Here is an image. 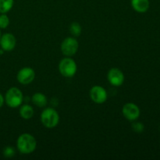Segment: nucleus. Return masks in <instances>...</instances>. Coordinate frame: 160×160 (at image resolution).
<instances>
[{
    "label": "nucleus",
    "instance_id": "nucleus-1",
    "mask_svg": "<svg viewBox=\"0 0 160 160\" xmlns=\"http://www.w3.org/2000/svg\"><path fill=\"white\" fill-rule=\"evenodd\" d=\"M37 147V141L31 134L23 133L20 134L17 141V148L20 153L24 155L31 154Z\"/></svg>",
    "mask_w": 160,
    "mask_h": 160
},
{
    "label": "nucleus",
    "instance_id": "nucleus-2",
    "mask_svg": "<svg viewBox=\"0 0 160 160\" xmlns=\"http://www.w3.org/2000/svg\"><path fill=\"white\" fill-rule=\"evenodd\" d=\"M41 122L45 128L52 129L59 124V115L53 108H46L41 113Z\"/></svg>",
    "mask_w": 160,
    "mask_h": 160
},
{
    "label": "nucleus",
    "instance_id": "nucleus-3",
    "mask_svg": "<svg viewBox=\"0 0 160 160\" xmlns=\"http://www.w3.org/2000/svg\"><path fill=\"white\" fill-rule=\"evenodd\" d=\"M4 98L5 102L9 107L17 108L23 103V95L20 89L17 87H12L6 92Z\"/></svg>",
    "mask_w": 160,
    "mask_h": 160
},
{
    "label": "nucleus",
    "instance_id": "nucleus-4",
    "mask_svg": "<svg viewBox=\"0 0 160 160\" xmlns=\"http://www.w3.org/2000/svg\"><path fill=\"white\" fill-rule=\"evenodd\" d=\"M78 70L76 62L70 57L66 56L59 63V71L64 78H70L74 76Z\"/></svg>",
    "mask_w": 160,
    "mask_h": 160
},
{
    "label": "nucleus",
    "instance_id": "nucleus-5",
    "mask_svg": "<svg viewBox=\"0 0 160 160\" xmlns=\"http://www.w3.org/2000/svg\"><path fill=\"white\" fill-rule=\"evenodd\" d=\"M78 48H79V43L74 37L66 38L60 45L61 52L64 56L67 57L74 56L78 52Z\"/></svg>",
    "mask_w": 160,
    "mask_h": 160
},
{
    "label": "nucleus",
    "instance_id": "nucleus-6",
    "mask_svg": "<svg viewBox=\"0 0 160 160\" xmlns=\"http://www.w3.org/2000/svg\"><path fill=\"white\" fill-rule=\"evenodd\" d=\"M89 96L96 104H102L106 102L108 98V94L106 89L100 85H95L89 91Z\"/></svg>",
    "mask_w": 160,
    "mask_h": 160
},
{
    "label": "nucleus",
    "instance_id": "nucleus-7",
    "mask_svg": "<svg viewBox=\"0 0 160 160\" xmlns=\"http://www.w3.org/2000/svg\"><path fill=\"white\" fill-rule=\"evenodd\" d=\"M122 113L123 117L129 121H135L140 117L141 111L136 104L133 102H128L123 105L122 108Z\"/></svg>",
    "mask_w": 160,
    "mask_h": 160
},
{
    "label": "nucleus",
    "instance_id": "nucleus-8",
    "mask_svg": "<svg viewBox=\"0 0 160 160\" xmlns=\"http://www.w3.org/2000/svg\"><path fill=\"white\" fill-rule=\"evenodd\" d=\"M35 78V72L31 67H23L20 69L17 74V80L20 84L28 85Z\"/></svg>",
    "mask_w": 160,
    "mask_h": 160
},
{
    "label": "nucleus",
    "instance_id": "nucleus-9",
    "mask_svg": "<svg viewBox=\"0 0 160 160\" xmlns=\"http://www.w3.org/2000/svg\"><path fill=\"white\" fill-rule=\"evenodd\" d=\"M124 74L118 68H112L107 73V79L109 84L115 87H120L124 82Z\"/></svg>",
    "mask_w": 160,
    "mask_h": 160
},
{
    "label": "nucleus",
    "instance_id": "nucleus-10",
    "mask_svg": "<svg viewBox=\"0 0 160 160\" xmlns=\"http://www.w3.org/2000/svg\"><path fill=\"white\" fill-rule=\"evenodd\" d=\"M17 39L11 33H5L0 38V47L5 52H10L15 48Z\"/></svg>",
    "mask_w": 160,
    "mask_h": 160
},
{
    "label": "nucleus",
    "instance_id": "nucleus-11",
    "mask_svg": "<svg viewBox=\"0 0 160 160\" xmlns=\"http://www.w3.org/2000/svg\"><path fill=\"white\" fill-rule=\"evenodd\" d=\"M131 3L134 10L139 13L146 12L150 6L149 0H131Z\"/></svg>",
    "mask_w": 160,
    "mask_h": 160
},
{
    "label": "nucleus",
    "instance_id": "nucleus-12",
    "mask_svg": "<svg viewBox=\"0 0 160 160\" xmlns=\"http://www.w3.org/2000/svg\"><path fill=\"white\" fill-rule=\"evenodd\" d=\"M31 102L34 106L39 108H43L47 106L48 99L44 94L41 93V92H37V93H34L31 97Z\"/></svg>",
    "mask_w": 160,
    "mask_h": 160
},
{
    "label": "nucleus",
    "instance_id": "nucleus-13",
    "mask_svg": "<svg viewBox=\"0 0 160 160\" xmlns=\"http://www.w3.org/2000/svg\"><path fill=\"white\" fill-rule=\"evenodd\" d=\"M19 113H20L21 118L24 119V120H30L34 116V111L32 106L28 104H24L21 105Z\"/></svg>",
    "mask_w": 160,
    "mask_h": 160
},
{
    "label": "nucleus",
    "instance_id": "nucleus-14",
    "mask_svg": "<svg viewBox=\"0 0 160 160\" xmlns=\"http://www.w3.org/2000/svg\"><path fill=\"white\" fill-rule=\"evenodd\" d=\"M14 0H0V13H6L12 9Z\"/></svg>",
    "mask_w": 160,
    "mask_h": 160
},
{
    "label": "nucleus",
    "instance_id": "nucleus-15",
    "mask_svg": "<svg viewBox=\"0 0 160 160\" xmlns=\"http://www.w3.org/2000/svg\"><path fill=\"white\" fill-rule=\"evenodd\" d=\"M81 31H82V28L80 23L78 22H73L70 26V32L73 37H79L81 34Z\"/></svg>",
    "mask_w": 160,
    "mask_h": 160
},
{
    "label": "nucleus",
    "instance_id": "nucleus-16",
    "mask_svg": "<svg viewBox=\"0 0 160 160\" xmlns=\"http://www.w3.org/2000/svg\"><path fill=\"white\" fill-rule=\"evenodd\" d=\"M9 25V18L6 13L0 15V29H6Z\"/></svg>",
    "mask_w": 160,
    "mask_h": 160
},
{
    "label": "nucleus",
    "instance_id": "nucleus-17",
    "mask_svg": "<svg viewBox=\"0 0 160 160\" xmlns=\"http://www.w3.org/2000/svg\"><path fill=\"white\" fill-rule=\"evenodd\" d=\"M2 154L4 156V157L6 158H12L15 156L16 150L12 146H6L3 149Z\"/></svg>",
    "mask_w": 160,
    "mask_h": 160
},
{
    "label": "nucleus",
    "instance_id": "nucleus-18",
    "mask_svg": "<svg viewBox=\"0 0 160 160\" xmlns=\"http://www.w3.org/2000/svg\"><path fill=\"white\" fill-rule=\"evenodd\" d=\"M131 128H132V130L134 132L142 133L145 130V125L142 122H137L135 120V122H134L132 125H131Z\"/></svg>",
    "mask_w": 160,
    "mask_h": 160
},
{
    "label": "nucleus",
    "instance_id": "nucleus-19",
    "mask_svg": "<svg viewBox=\"0 0 160 160\" xmlns=\"http://www.w3.org/2000/svg\"><path fill=\"white\" fill-rule=\"evenodd\" d=\"M4 102H5L4 96H3V95L0 93V108H1L3 105H4Z\"/></svg>",
    "mask_w": 160,
    "mask_h": 160
},
{
    "label": "nucleus",
    "instance_id": "nucleus-20",
    "mask_svg": "<svg viewBox=\"0 0 160 160\" xmlns=\"http://www.w3.org/2000/svg\"><path fill=\"white\" fill-rule=\"evenodd\" d=\"M1 36H2V34H1V31H0V38H1Z\"/></svg>",
    "mask_w": 160,
    "mask_h": 160
}]
</instances>
